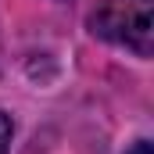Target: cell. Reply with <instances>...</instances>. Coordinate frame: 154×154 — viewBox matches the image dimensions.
<instances>
[{"label":"cell","instance_id":"3957f363","mask_svg":"<svg viewBox=\"0 0 154 154\" xmlns=\"http://www.w3.org/2000/svg\"><path fill=\"white\" fill-rule=\"evenodd\" d=\"M129 154H151V143H147V140H140V143H136Z\"/></svg>","mask_w":154,"mask_h":154},{"label":"cell","instance_id":"6da1fadb","mask_svg":"<svg viewBox=\"0 0 154 154\" xmlns=\"http://www.w3.org/2000/svg\"><path fill=\"white\" fill-rule=\"evenodd\" d=\"M90 25L97 36L111 39L140 57H147L154 47L151 0H100L97 11L90 14Z\"/></svg>","mask_w":154,"mask_h":154},{"label":"cell","instance_id":"7a4b0ae2","mask_svg":"<svg viewBox=\"0 0 154 154\" xmlns=\"http://www.w3.org/2000/svg\"><path fill=\"white\" fill-rule=\"evenodd\" d=\"M11 133H14L11 115H4V111H0V154H7V147H11Z\"/></svg>","mask_w":154,"mask_h":154}]
</instances>
